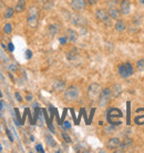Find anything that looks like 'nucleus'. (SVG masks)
Listing matches in <instances>:
<instances>
[{
  "label": "nucleus",
  "instance_id": "nucleus-18",
  "mask_svg": "<svg viewBox=\"0 0 144 153\" xmlns=\"http://www.w3.org/2000/svg\"><path fill=\"white\" fill-rule=\"evenodd\" d=\"M26 8H27L26 0H18L16 7H15V11L18 12V13H20V12H23V11L26 10Z\"/></svg>",
  "mask_w": 144,
  "mask_h": 153
},
{
  "label": "nucleus",
  "instance_id": "nucleus-19",
  "mask_svg": "<svg viewBox=\"0 0 144 153\" xmlns=\"http://www.w3.org/2000/svg\"><path fill=\"white\" fill-rule=\"evenodd\" d=\"M15 8H12V7H7L5 10V13H3V17H5L6 19H10V18H12L13 17V15H15Z\"/></svg>",
  "mask_w": 144,
  "mask_h": 153
},
{
  "label": "nucleus",
  "instance_id": "nucleus-5",
  "mask_svg": "<svg viewBox=\"0 0 144 153\" xmlns=\"http://www.w3.org/2000/svg\"><path fill=\"white\" fill-rule=\"evenodd\" d=\"M27 22H28V26L33 28V29L37 28V26H38V11L36 9V7H31V8L29 9Z\"/></svg>",
  "mask_w": 144,
  "mask_h": 153
},
{
  "label": "nucleus",
  "instance_id": "nucleus-31",
  "mask_svg": "<svg viewBox=\"0 0 144 153\" xmlns=\"http://www.w3.org/2000/svg\"><path fill=\"white\" fill-rule=\"evenodd\" d=\"M9 69H10L11 71H17V69H18V67L15 65V63H12V65H10L9 66Z\"/></svg>",
  "mask_w": 144,
  "mask_h": 153
},
{
  "label": "nucleus",
  "instance_id": "nucleus-15",
  "mask_svg": "<svg viewBox=\"0 0 144 153\" xmlns=\"http://www.w3.org/2000/svg\"><path fill=\"white\" fill-rule=\"evenodd\" d=\"M120 143H121V141H120L119 138H111L110 140L108 141V143H106V148L113 150V149L117 148L120 145Z\"/></svg>",
  "mask_w": 144,
  "mask_h": 153
},
{
  "label": "nucleus",
  "instance_id": "nucleus-13",
  "mask_svg": "<svg viewBox=\"0 0 144 153\" xmlns=\"http://www.w3.org/2000/svg\"><path fill=\"white\" fill-rule=\"evenodd\" d=\"M127 22L124 21V20H122V19H117L115 22V25H114V29H115L116 31H119V32H123V31H125L127 30Z\"/></svg>",
  "mask_w": 144,
  "mask_h": 153
},
{
  "label": "nucleus",
  "instance_id": "nucleus-21",
  "mask_svg": "<svg viewBox=\"0 0 144 153\" xmlns=\"http://www.w3.org/2000/svg\"><path fill=\"white\" fill-rule=\"evenodd\" d=\"M111 91H112V94H113L115 98H117V97L122 93V88H121V86L115 84V86L113 87V90H111Z\"/></svg>",
  "mask_w": 144,
  "mask_h": 153
},
{
  "label": "nucleus",
  "instance_id": "nucleus-28",
  "mask_svg": "<svg viewBox=\"0 0 144 153\" xmlns=\"http://www.w3.org/2000/svg\"><path fill=\"white\" fill-rule=\"evenodd\" d=\"M66 40H68V38L66 37H61V38H59V41H60L61 44H66Z\"/></svg>",
  "mask_w": 144,
  "mask_h": 153
},
{
  "label": "nucleus",
  "instance_id": "nucleus-8",
  "mask_svg": "<svg viewBox=\"0 0 144 153\" xmlns=\"http://www.w3.org/2000/svg\"><path fill=\"white\" fill-rule=\"evenodd\" d=\"M71 22L73 25H75L78 27H84L85 25H87V20H85V18L81 15H79V13H74V15H72L71 16Z\"/></svg>",
  "mask_w": 144,
  "mask_h": 153
},
{
  "label": "nucleus",
  "instance_id": "nucleus-39",
  "mask_svg": "<svg viewBox=\"0 0 144 153\" xmlns=\"http://www.w3.org/2000/svg\"><path fill=\"white\" fill-rule=\"evenodd\" d=\"M138 4H141V5L144 6V0H138Z\"/></svg>",
  "mask_w": 144,
  "mask_h": 153
},
{
  "label": "nucleus",
  "instance_id": "nucleus-17",
  "mask_svg": "<svg viewBox=\"0 0 144 153\" xmlns=\"http://www.w3.org/2000/svg\"><path fill=\"white\" fill-rule=\"evenodd\" d=\"M60 31V26L57 25V23H52L48 27V33H49L51 37H55V34H58Z\"/></svg>",
  "mask_w": 144,
  "mask_h": 153
},
{
  "label": "nucleus",
  "instance_id": "nucleus-38",
  "mask_svg": "<svg viewBox=\"0 0 144 153\" xmlns=\"http://www.w3.org/2000/svg\"><path fill=\"white\" fill-rule=\"evenodd\" d=\"M2 108H3V102H2L1 100H0V111L2 110Z\"/></svg>",
  "mask_w": 144,
  "mask_h": 153
},
{
  "label": "nucleus",
  "instance_id": "nucleus-29",
  "mask_svg": "<svg viewBox=\"0 0 144 153\" xmlns=\"http://www.w3.org/2000/svg\"><path fill=\"white\" fill-rule=\"evenodd\" d=\"M98 1H99V0H87V2H88V5H90V6H94V5H96V4H98Z\"/></svg>",
  "mask_w": 144,
  "mask_h": 153
},
{
  "label": "nucleus",
  "instance_id": "nucleus-11",
  "mask_svg": "<svg viewBox=\"0 0 144 153\" xmlns=\"http://www.w3.org/2000/svg\"><path fill=\"white\" fill-rule=\"evenodd\" d=\"M131 145H132V140L127 139V140L123 141L122 143H120V145L116 148L117 150H116L115 152H125L127 149L131 148Z\"/></svg>",
  "mask_w": 144,
  "mask_h": 153
},
{
  "label": "nucleus",
  "instance_id": "nucleus-16",
  "mask_svg": "<svg viewBox=\"0 0 144 153\" xmlns=\"http://www.w3.org/2000/svg\"><path fill=\"white\" fill-rule=\"evenodd\" d=\"M66 38H68L69 41L74 42V41H77L78 38H79V33H78L75 30H73V29H68V30H66Z\"/></svg>",
  "mask_w": 144,
  "mask_h": 153
},
{
  "label": "nucleus",
  "instance_id": "nucleus-34",
  "mask_svg": "<svg viewBox=\"0 0 144 153\" xmlns=\"http://www.w3.org/2000/svg\"><path fill=\"white\" fill-rule=\"evenodd\" d=\"M6 132H7V135H8V137H9V139H10L11 141H13V137H12V135H11L10 131H9V130H8V129H7V130H6Z\"/></svg>",
  "mask_w": 144,
  "mask_h": 153
},
{
  "label": "nucleus",
  "instance_id": "nucleus-9",
  "mask_svg": "<svg viewBox=\"0 0 144 153\" xmlns=\"http://www.w3.org/2000/svg\"><path fill=\"white\" fill-rule=\"evenodd\" d=\"M87 6V0H72L71 1V8L77 12L84 10Z\"/></svg>",
  "mask_w": 144,
  "mask_h": 153
},
{
  "label": "nucleus",
  "instance_id": "nucleus-6",
  "mask_svg": "<svg viewBox=\"0 0 144 153\" xmlns=\"http://www.w3.org/2000/svg\"><path fill=\"white\" fill-rule=\"evenodd\" d=\"M101 93V87L99 83H91L88 88V97L90 100H95L99 99V95Z\"/></svg>",
  "mask_w": 144,
  "mask_h": 153
},
{
  "label": "nucleus",
  "instance_id": "nucleus-25",
  "mask_svg": "<svg viewBox=\"0 0 144 153\" xmlns=\"http://www.w3.org/2000/svg\"><path fill=\"white\" fill-rule=\"evenodd\" d=\"M3 32L7 33V34H10L12 32V25L11 23H7L3 27Z\"/></svg>",
  "mask_w": 144,
  "mask_h": 153
},
{
  "label": "nucleus",
  "instance_id": "nucleus-44",
  "mask_svg": "<svg viewBox=\"0 0 144 153\" xmlns=\"http://www.w3.org/2000/svg\"><path fill=\"white\" fill-rule=\"evenodd\" d=\"M1 97H2V94H1V92H0V98H1Z\"/></svg>",
  "mask_w": 144,
  "mask_h": 153
},
{
  "label": "nucleus",
  "instance_id": "nucleus-42",
  "mask_svg": "<svg viewBox=\"0 0 144 153\" xmlns=\"http://www.w3.org/2000/svg\"><path fill=\"white\" fill-rule=\"evenodd\" d=\"M112 1H114V2H119L120 0H112Z\"/></svg>",
  "mask_w": 144,
  "mask_h": 153
},
{
  "label": "nucleus",
  "instance_id": "nucleus-14",
  "mask_svg": "<svg viewBox=\"0 0 144 153\" xmlns=\"http://www.w3.org/2000/svg\"><path fill=\"white\" fill-rule=\"evenodd\" d=\"M108 12H109V16H110V18H112V19H115V20L120 19V17H121V11L119 10L117 8H115V7H110V8H109V10H108Z\"/></svg>",
  "mask_w": 144,
  "mask_h": 153
},
{
  "label": "nucleus",
  "instance_id": "nucleus-1",
  "mask_svg": "<svg viewBox=\"0 0 144 153\" xmlns=\"http://www.w3.org/2000/svg\"><path fill=\"white\" fill-rule=\"evenodd\" d=\"M108 122L112 124V126H120L122 122H121V119L122 118V112L121 110L116 109V108H112L108 111Z\"/></svg>",
  "mask_w": 144,
  "mask_h": 153
},
{
  "label": "nucleus",
  "instance_id": "nucleus-22",
  "mask_svg": "<svg viewBox=\"0 0 144 153\" xmlns=\"http://www.w3.org/2000/svg\"><path fill=\"white\" fill-rule=\"evenodd\" d=\"M138 30H140V22H138V21H134L132 23V25H131V26H130V28H129V31H130V32H138Z\"/></svg>",
  "mask_w": 144,
  "mask_h": 153
},
{
  "label": "nucleus",
  "instance_id": "nucleus-33",
  "mask_svg": "<svg viewBox=\"0 0 144 153\" xmlns=\"http://www.w3.org/2000/svg\"><path fill=\"white\" fill-rule=\"evenodd\" d=\"M36 149H37V151H38V152H43V148H42V145H41V144H38V145L36 147Z\"/></svg>",
  "mask_w": 144,
  "mask_h": 153
},
{
  "label": "nucleus",
  "instance_id": "nucleus-20",
  "mask_svg": "<svg viewBox=\"0 0 144 153\" xmlns=\"http://www.w3.org/2000/svg\"><path fill=\"white\" fill-rule=\"evenodd\" d=\"M78 55H79L78 50L72 49V50H70V51H68V53H66V59L70 60V61H73L78 57Z\"/></svg>",
  "mask_w": 144,
  "mask_h": 153
},
{
  "label": "nucleus",
  "instance_id": "nucleus-24",
  "mask_svg": "<svg viewBox=\"0 0 144 153\" xmlns=\"http://www.w3.org/2000/svg\"><path fill=\"white\" fill-rule=\"evenodd\" d=\"M136 69L138 71H144V59H140L136 61Z\"/></svg>",
  "mask_w": 144,
  "mask_h": 153
},
{
  "label": "nucleus",
  "instance_id": "nucleus-7",
  "mask_svg": "<svg viewBox=\"0 0 144 153\" xmlns=\"http://www.w3.org/2000/svg\"><path fill=\"white\" fill-rule=\"evenodd\" d=\"M95 18L101 22H104V23H108L109 25V21H110V16H109V12L104 9H98L96 12H95Z\"/></svg>",
  "mask_w": 144,
  "mask_h": 153
},
{
  "label": "nucleus",
  "instance_id": "nucleus-41",
  "mask_svg": "<svg viewBox=\"0 0 144 153\" xmlns=\"http://www.w3.org/2000/svg\"><path fill=\"white\" fill-rule=\"evenodd\" d=\"M42 2H48V1H52V0H41Z\"/></svg>",
  "mask_w": 144,
  "mask_h": 153
},
{
  "label": "nucleus",
  "instance_id": "nucleus-10",
  "mask_svg": "<svg viewBox=\"0 0 144 153\" xmlns=\"http://www.w3.org/2000/svg\"><path fill=\"white\" fill-rule=\"evenodd\" d=\"M120 11L123 15H129L131 11V2L130 0H122L120 2Z\"/></svg>",
  "mask_w": 144,
  "mask_h": 153
},
{
  "label": "nucleus",
  "instance_id": "nucleus-36",
  "mask_svg": "<svg viewBox=\"0 0 144 153\" xmlns=\"http://www.w3.org/2000/svg\"><path fill=\"white\" fill-rule=\"evenodd\" d=\"M13 50H15V46L12 44V42H9V51H11V52H12Z\"/></svg>",
  "mask_w": 144,
  "mask_h": 153
},
{
  "label": "nucleus",
  "instance_id": "nucleus-26",
  "mask_svg": "<svg viewBox=\"0 0 144 153\" xmlns=\"http://www.w3.org/2000/svg\"><path fill=\"white\" fill-rule=\"evenodd\" d=\"M62 138L64 139V141H66V143H70V142H71V138L69 137V135L66 134V132H62Z\"/></svg>",
  "mask_w": 144,
  "mask_h": 153
},
{
  "label": "nucleus",
  "instance_id": "nucleus-27",
  "mask_svg": "<svg viewBox=\"0 0 144 153\" xmlns=\"http://www.w3.org/2000/svg\"><path fill=\"white\" fill-rule=\"evenodd\" d=\"M114 131H115V126H112V124H111V126L105 129V133H112Z\"/></svg>",
  "mask_w": 144,
  "mask_h": 153
},
{
  "label": "nucleus",
  "instance_id": "nucleus-12",
  "mask_svg": "<svg viewBox=\"0 0 144 153\" xmlns=\"http://www.w3.org/2000/svg\"><path fill=\"white\" fill-rule=\"evenodd\" d=\"M53 89L57 92H61L66 89V82L61 79H57L55 82H53Z\"/></svg>",
  "mask_w": 144,
  "mask_h": 153
},
{
  "label": "nucleus",
  "instance_id": "nucleus-30",
  "mask_svg": "<svg viewBox=\"0 0 144 153\" xmlns=\"http://www.w3.org/2000/svg\"><path fill=\"white\" fill-rule=\"evenodd\" d=\"M31 57H32V52H31L30 50H27V51H26V58L29 60V59H31Z\"/></svg>",
  "mask_w": 144,
  "mask_h": 153
},
{
  "label": "nucleus",
  "instance_id": "nucleus-3",
  "mask_svg": "<svg viewBox=\"0 0 144 153\" xmlns=\"http://www.w3.org/2000/svg\"><path fill=\"white\" fill-rule=\"evenodd\" d=\"M63 98L66 102H73L79 98V89L75 86H71V87L66 88L64 94H63Z\"/></svg>",
  "mask_w": 144,
  "mask_h": 153
},
{
  "label": "nucleus",
  "instance_id": "nucleus-32",
  "mask_svg": "<svg viewBox=\"0 0 144 153\" xmlns=\"http://www.w3.org/2000/svg\"><path fill=\"white\" fill-rule=\"evenodd\" d=\"M15 95H16V99H17V100H18L19 102H21V101H22V98H21V95H20V93H19V92H16V93H15Z\"/></svg>",
  "mask_w": 144,
  "mask_h": 153
},
{
  "label": "nucleus",
  "instance_id": "nucleus-40",
  "mask_svg": "<svg viewBox=\"0 0 144 153\" xmlns=\"http://www.w3.org/2000/svg\"><path fill=\"white\" fill-rule=\"evenodd\" d=\"M31 99H32L31 95H27V100H31Z\"/></svg>",
  "mask_w": 144,
  "mask_h": 153
},
{
  "label": "nucleus",
  "instance_id": "nucleus-2",
  "mask_svg": "<svg viewBox=\"0 0 144 153\" xmlns=\"http://www.w3.org/2000/svg\"><path fill=\"white\" fill-rule=\"evenodd\" d=\"M134 67L130 63V62H125V63H122L119 66L117 72H119V76L123 78V79H127L129 76H131L134 74Z\"/></svg>",
  "mask_w": 144,
  "mask_h": 153
},
{
  "label": "nucleus",
  "instance_id": "nucleus-35",
  "mask_svg": "<svg viewBox=\"0 0 144 153\" xmlns=\"http://www.w3.org/2000/svg\"><path fill=\"white\" fill-rule=\"evenodd\" d=\"M64 128L68 129V130H69V129H71V124H70V122H68V121L64 122Z\"/></svg>",
  "mask_w": 144,
  "mask_h": 153
},
{
  "label": "nucleus",
  "instance_id": "nucleus-23",
  "mask_svg": "<svg viewBox=\"0 0 144 153\" xmlns=\"http://www.w3.org/2000/svg\"><path fill=\"white\" fill-rule=\"evenodd\" d=\"M45 141H47V144L49 145V147H55V139L51 137V134H47L45 135Z\"/></svg>",
  "mask_w": 144,
  "mask_h": 153
},
{
  "label": "nucleus",
  "instance_id": "nucleus-37",
  "mask_svg": "<svg viewBox=\"0 0 144 153\" xmlns=\"http://www.w3.org/2000/svg\"><path fill=\"white\" fill-rule=\"evenodd\" d=\"M3 7H5V2H3V1H0V11L3 9Z\"/></svg>",
  "mask_w": 144,
  "mask_h": 153
},
{
  "label": "nucleus",
  "instance_id": "nucleus-43",
  "mask_svg": "<svg viewBox=\"0 0 144 153\" xmlns=\"http://www.w3.org/2000/svg\"><path fill=\"white\" fill-rule=\"evenodd\" d=\"M2 151V147H1V144H0V152Z\"/></svg>",
  "mask_w": 144,
  "mask_h": 153
},
{
  "label": "nucleus",
  "instance_id": "nucleus-4",
  "mask_svg": "<svg viewBox=\"0 0 144 153\" xmlns=\"http://www.w3.org/2000/svg\"><path fill=\"white\" fill-rule=\"evenodd\" d=\"M112 97V91L109 88H104L103 90H101V93L99 95V105L101 108H104L110 102V99Z\"/></svg>",
  "mask_w": 144,
  "mask_h": 153
}]
</instances>
